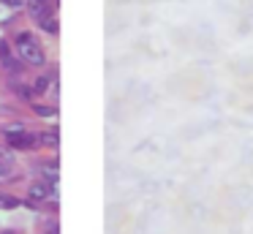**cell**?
I'll list each match as a JSON object with an SVG mask.
<instances>
[{"label":"cell","instance_id":"1","mask_svg":"<svg viewBox=\"0 0 253 234\" xmlns=\"http://www.w3.org/2000/svg\"><path fill=\"white\" fill-rule=\"evenodd\" d=\"M14 44H17V54L25 63H30V65H44L46 63V54H44V49H41V44L36 41L33 33H17Z\"/></svg>","mask_w":253,"mask_h":234},{"label":"cell","instance_id":"2","mask_svg":"<svg viewBox=\"0 0 253 234\" xmlns=\"http://www.w3.org/2000/svg\"><path fill=\"white\" fill-rule=\"evenodd\" d=\"M3 136H6V141L11 147H17V150H28V147L36 144L33 134H28L22 125H8V128H3Z\"/></svg>","mask_w":253,"mask_h":234},{"label":"cell","instance_id":"3","mask_svg":"<svg viewBox=\"0 0 253 234\" xmlns=\"http://www.w3.org/2000/svg\"><path fill=\"white\" fill-rule=\"evenodd\" d=\"M28 196L33 201H46L52 196V183H49V180H36V183H30Z\"/></svg>","mask_w":253,"mask_h":234},{"label":"cell","instance_id":"4","mask_svg":"<svg viewBox=\"0 0 253 234\" xmlns=\"http://www.w3.org/2000/svg\"><path fill=\"white\" fill-rule=\"evenodd\" d=\"M0 57H3V63H6L8 68H17V63H14V54H11V49H8L6 41H0Z\"/></svg>","mask_w":253,"mask_h":234},{"label":"cell","instance_id":"5","mask_svg":"<svg viewBox=\"0 0 253 234\" xmlns=\"http://www.w3.org/2000/svg\"><path fill=\"white\" fill-rule=\"evenodd\" d=\"M19 204V199H14V196H8V193H0V207L3 210H11V207H17Z\"/></svg>","mask_w":253,"mask_h":234},{"label":"cell","instance_id":"6","mask_svg":"<svg viewBox=\"0 0 253 234\" xmlns=\"http://www.w3.org/2000/svg\"><path fill=\"white\" fill-rule=\"evenodd\" d=\"M41 27H46V33H57V19L55 16H44V19H41Z\"/></svg>","mask_w":253,"mask_h":234},{"label":"cell","instance_id":"7","mask_svg":"<svg viewBox=\"0 0 253 234\" xmlns=\"http://www.w3.org/2000/svg\"><path fill=\"white\" fill-rule=\"evenodd\" d=\"M46 87H49V76H39L36 79V93H44Z\"/></svg>","mask_w":253,"mask_h":234},{"label":"cell","instance_id":"8","mask_svg":"<svg viewBox=\"0 0 253 234\" xmlns=\"http://www.w3.org/2000/svg\"><path fill=\"white\" fill-rule=\"evenodd\" d=\"M8 172H11V166H8V161H6V158H0V177H6Z\"/></svg>","mask_w":253,"mask_h":234},{"label":"cell","instance_id":"9","mask_svg":"<svg viewBox=\"0 0 253 234\" xmlns=\"http://www.w3.org/2000/svg\"><path fill=\"white\" fill-rule=\"evenodd\" d=\"M3 5H8V8H19L22 5V0H0Z\"/></svg>","mask_w":253,"mask_h":234},{"label":"cell","instance_id":"10","mask_svg":"<svg viewBox=\"0 0 253 234\" xmlns=\"http://www.w3.org/2000/svg\"><path fill=\"white\" fill-rule=\"evenodd\" d=\"M33 3H41V5H49V0H33Z\"/></svg>","mask_w":253,"mask_h":234},{"label":"cell","instance_id":"11","mask_svg":"<svg viewBox=\"0 0 253 234\" xmlns=\"http://www.w3.org/2000/svg\"><path fill=\"white\" fill-rule=\"evenodd\" d=\"M0 234H17V232H0Z\"/></svg>","mask_w":253,"mask_h":234}]
</instances>
